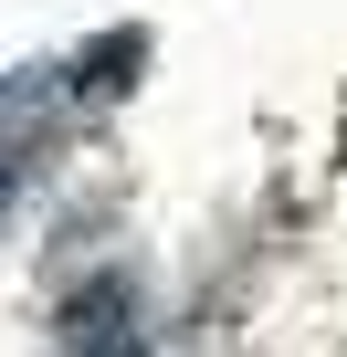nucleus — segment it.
<instances>
[{"mask_svg":"<svg viewBox=\"0 0 347 357\" xmlns=\"http://www.w3.org/2000/svg\"><path fill=\"white\" fill-rule=\"evenodd\" d=\"M11 190H22V158H11V147H0V211H11Z\"/></svg>","mask_w":347,"mask_h":357,"instance_id":"2","label":"nucleus"},{"mask_svg":"<svg viewBox=\"0 0 347 357\" xmlns=\"http://www.w3.org/2000/svg\"><path fill=\"white\" fill-rule=\"evenodd\" d=\"M74 347H116V357H126V284L74 294Z\"/></svg>","mask_w":347,"mask_h":357,"instance_id":"1","label":"nucleus"}]
</instances>
